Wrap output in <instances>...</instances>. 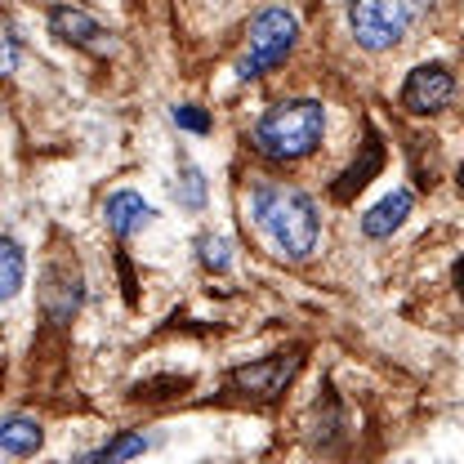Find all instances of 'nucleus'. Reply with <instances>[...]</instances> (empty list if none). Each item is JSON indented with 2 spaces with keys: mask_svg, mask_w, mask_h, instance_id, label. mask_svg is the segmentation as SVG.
<instances>
[{
  "mask_svg": "<svg viewBox=\"0 0 464 464\" xmlns=\"http://www.w3.org/2000/svg\"><path fill=\"white\" fill-rule=\"evenodd\" d=\"M255 224L277 241V250L290 259H308L317 246V206L308 192L286 188V183H264L250 197Z\"/></svg>",
  "mask_w": 464,
  "mask_h": 464,
  "instance_id": "f257e3e1",
  "label": "nucleus"
},
{
  "mask_svg": "<svg viewBox=\"0 0 464 464\" xmlns=\"http://www.w3.org/2000/svg\"><path fill=\"white\" fill-rule=\"evenodd\" d=\"M326 134V112L313 99H295V103H277L273 112L255 125V148L268 161H299L308 157Z\"/></svg>",
  "mask_w": 464,
  "mask_h": 464,
  "instance_id": "f03ea898",
  "label": "nucleus"
},
{
  "mask_svg": "<svg viewBox=\"0 0 464 464\" xmlns=\"http://www.w3.org/2000/svg\"><path fill=\"white\" fill-rule=\"evenodd\" d=\"M295 18H290L286 9H264L255 23H250V50L241 54L237 63V76H259V72H268V67H277L282 58L295 50Z\"/></svg>",
  "mask_w": 464,
  "mask_h": 464,
  "instance_id": "7ed1b4c3",
  "label": "nucleus"
},
{
  "mask_svg": "<svg viewBox=\"0 0 464 464\" xmlns=\"http://www.w3.org/2000/svg\"><path fill=\"white\" fill-rule=\"evenodd\" d=\"M348 23L362 50H393L406 36V14L402 0H348Z\"/></svg>",
  "mask_w": 464,
  "mask_h": 464,
  "instance_id": "20e7f679",
  "label": "nucleus"
},
{
  "mask_svg": "<svg viewBox=\"0 0 464 464\" xmlns=\"http://www.w3.org/2000/svg\"><path fill=\"white\" fill-rule=\"evenodd\" d=\"M299 371V357L295 353H277V357H264V362H250V366H237L228 375V384L237 393H250V398H277L290 384V375Z\"/></svg>",
  "mask_w": 464,
  "mask_h": 464,
  "instance_id": "39448f33",
  "label": "nucleus"
},
{
  "mask_svg": "<svg viewBox=\"0 0 464 464\" xmlns=\"http://www.w3.org/2000/svg\"><path fill=\"white\" fill-rule=\"evenodd\" d=\"M50 32H54L58 41H67V45H81V50H90V54H112L116 41L108 27H99L85 9H72V5H58L50 9Z\"/></svg>",
  "mask_w": 464,
  "mask_h": 464,
  "instance_id": "423d86ee",
  "label": "nucleus"
},
{
  "mask_svg": "<svg viewBox=\"0 0 464 464\" xmlns=\"http://www.w3.org/2000/svg\"><path fill=\"white\" fill-rule=\"evenodd\" d=\"M451 94H456V81H451V72H447L442 63L415 67L402 85V103L411 112H438V108L451 103Z\"/></svg>",
  "mask_w": 464,
  "mask_h": 464,
  "instance_id": "0eeeda50",
  "label": "nucleus"
},
{
  "mask_svg": "<svg viewBox=\"0 0 464 464\" xmlns=\"http://www.w3.org/2000/svg\"><path fill=\"white\" fill-rule=\"evenodd\" d=\"M148 219H152V206L139 192H116V197H108V228L116 237H134Z\"/></svg>",
  "mask_w": 464,
  "mask_h": 464,
  "instance_id": "6e6552de",
  "label": "nucleus"
},
{
  "mask_svg": "<svg viewBox=\"0 0 464 464\" xmlns=\"http://www.w3.org/2000/svg\"><path fill=\"white\" fill-rule=\"evenodd\" d=\"M41 442H45V433H41V424L27 420V415H9L5 429H0V447H5L9 460H18V456H36Z\"/></svg>",
  "mask_w": 464,
  "mask_h": 464,
  "instance_id": "1a4fd4ad",
  "label": "nucleus"
},
{
  "mask_svg": "<svg viewBox=\"0 0 464 464\" xmlns=\"http://www.w3.org/2000/svg\"><path fill=\"white\" fill-rule=\"evenodd\" d=\"M406 215H411V192H393V197H384L375 210H366L362 232H366V237H389V232H398L406 224Z\"/></svg>",
  "mask_w": 464,
  "mask_h": 464,
  "instance_id": "9d476101",
  "label": "nucleus"
},
{
  "mask_svg": "<svg viewBox=\"0 0 464 464\" xmlns=\"http://www.w3.org/2000/svg\"><path fill=\"white\" fill-rule=\"evenodd\" d=\"M380 166H384V148H380V139L371 134V139H366V157H362V161H357V166H353V170L335 183V197H340V201H348L357 188H366V183L380 174Z\"/></svg>",
  "mask_w": 464,
  "mask_h": 464,
  "instance_id": "9b49d317",
  "label": "nucleus"
},
{
  "mask_svg": "<svg viewBox=\"0 0 464 464\" xmlns=\"http://www.w3.org/2000/svg\"><path fill=\"white\" fill-rule=\"evenodd\" d=\"M18 290H23V246L14 237H5L0 241V295L14 299Z\"/></svg>",
  "mask_w": 464,
  "mask_h": 464,
  "instance_id": "f8f14e48",
  "label": "nucleus"
},
{
  "mask_svg": "<svg viewBox=\"0 0 464 464\" xmlns=\"http://www.w3.org/2000/svg\"><path fill=\"white\" fill-rule=\"evenodd\" d=\"M143 447H148V438H143V433H125V438H116L112 447H103V451L85 456V464H121V460H130V456H139Z\"/></svg>",
  "mask_w": 464,
  "mask_h": 464,
  "instance_id": "ddd939ff",
  "label": "nucleus"
},
{
  "mask_svg": "<svg viewBox=\"0 0 464 464\" xmlns=\"http://www.w3.org/2000/svg\"><path fill=\"white\" fill-rule=\"evenodd\" d=\"M179 170H183V179H179V201H183L188 210H201V206H206V179H201V170H197L192 161H183Z\"/></svg>",
  "mask_w": 464,
  "mask_h": 464,
  "instance_id": "4468645a",
  "label": "nucleus"
},
{
  "mask_svg": "<svg viewBox=\"0 0 464 464\" xmlns=\"http://www.w3.org/2000/svg\"><path fill=\"white\" fill-rule=\"evenodd\" d=\"M197 246H201V264H206V268H215V273L228 268V241H224V237H201Z\"/></svg>",
  "mask_w": 464,
  "mask_h": 464,
  "instance_id": "2eb2a0df",
  "label": "nucleus"
},
{
  "mask_svg": "<svg viewBox=\"0 0 464 464\" xmlns=\"http://www.w3.org/2000/svg\"><path fill=\"white\" fill-rule=\"evenodd\" d=\"M174 125H183L192 134H206L210 130V116L201 112V108H192V103H183V108H174Z\"/></svg>",
  "mask_w": 464,
  "mask_h": 464,
  "instance_id": "dca6fc26",
  "label": "nucleus"
},
{
  "mask_svg": "<svg viewBox=\"0 0 464 464\" xmlns=\"http://www.w3.org/2000/svg\"><path fill=\"white\" fill-rule=\"evenodd\" d=\"M456 286H460V295H464V259L456 264Z\"/></svg>",
  "mask_w": 464,
  "mask_h": 464,
  "instance_id": "f3484780",
  "label": "nucleus"
},
{
  "mask_svg": "<svg viewBox=\"0 0 464 464\" xmlns=\"http://www.w3.org/2000/svg\"><path fill=\"white\" fill-rule=\"evenodd\" d=\"M460 192H464V166H460Z\"/></svg>",
  "mask_w": 464,
  "mask_h": 464,
  "instance_id": "a211bd4d",
  "label": "nucleus"
}]
</instances>
